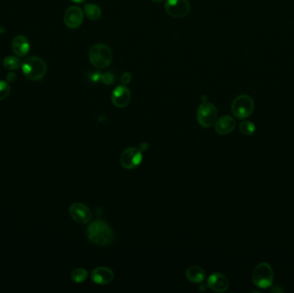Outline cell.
Segmentation results:
<instances>
[{
    "label": "cell",
    "mask_w": 294,
    "mask_h": 293,
    "mask_svg": "<svg viewBox=\"0 0 294 293\" xmlns=\"http://www.w3.org/2000/svg\"><path fill=\"white\" fill-rule=\"evenodd\" d=\"M84 12L85 16L90 20L96 21L101 18L102 11L99 6H96V4L87 3L84 6Z\"/></svg>",
    "instance_id": "obj_17"
},
{
    "label": "cell",
    "mask_w": 294,
    "mask_h": 293,
    "mask_svg": "<svg viewBox=\"0 0 294 293\" xmlns=\"http://www.w3.org/2000/svg\"><path fill=\"white\" fill-rule=\"evenodd\" d=\"M69 213L73 220L77 223L85 224L91 219V212L85 204L76 202L71 205Z\"/></svg>",
    "instance_id": "obj_10"
},
{
    "label": "cell",
    "mask_w": 294,
    "mask_h": 293,
    "mask_svg": "<svg viewBox=\"0 0 294 293\" xmlns=\"http://www.w3.org/2000/svg\"><path fill=\"white\" fill-rule=\"evenodd\" d=\"M252 281L256 287L267 289L274 283V271L269 263L262 262L256 266L252 274Z\"/></svg>",
    "instance_id": "obj_4"
},
{
    "label": "cell",
    "mask_w": 294,
    "mask_h": 293,
    "mask_svg": "<svg viewBox=\"0 0 294 293\" xmlns=\"http://www.w3.org/2000/svg\"><path fill=\"white\" fill-rule=\"evenodd\" d=\"M186 277L193 283H201L205 279L204 270L198 266H191L187 269Z\"/></svg>",
    "instance_id": "obj_16"
},
{
    "label": "cell",
    "mask_w": 294,
    "mask_h": 293,
    "mask_svg": "<svg viewBox=\"0 0 294 293\" xmlns=\"http://www.w3.org/2000/svg\"><path fill=\"white\" fill-rule=\"evenodd\" d=\"M142 152L137 148H128L123 151L121 156V163L123 168L133 169L140 165L142 162Z\"/></svg>",
    "instance_id": "obj_9"
},
{
    "label": "cell",
    "mask_w": 294,
    "mask_h": 293,
    "mask_svg": "<svg viewBox=\"0 0 294 293\" xmlns=\"http://www.w3.org/2000/svg\"><path fill=\"white\" fill-rule=\"evenodd\" d=\"M91 279L96 284H109L114 279V273L108 267H97V268L92 271V273H91Z\"/></svg>",
    "instance_id": "obj_14"
},
{
    "label": "cell",
    "mask_w": 294,
    "mask_h": 293,
    "mask_svg": "<svg viewBox=\"0 0 294 293\" xmlns=\"http://www.w3.org/2000/svg\"><path fill=\"white\" fill-rule=\"evenodd\" d=\"M88 272L87 270L84 268H76L73 270V273L71 274L72 280L75 283H82L87 279Z\"/></svg>",
    "instance_id": "obj_20"
},
{
    "label": "cell",
    "mask_w": 294,
    "mask_h": 293,
    "mask_svg": "<svg viewBox=\"0 0 294 293\" xmlns=\"http://www.w3.org/2000/svg\"><path fill=\"white\" fill-rule=\"evenodd\" d=\"M21 65H22V62L18 58V57H16V56H7V57L4 58L3 66L6 70H18V68H20Z\"/></svg>",
    "instance_id": "obj_18"
},
{
    "label": "cell",
    "mask_w": 294,
    "mask_h": 293,
    "mask_svg": "<svg viewBox=\"0 0 294 293\" xmlns=\"http://www.w3.org/2000/svg\"><path fill=\"white\" fill-rule=\"evenodd\" d=\"M236 128V122L232 117L224 115L215 122V131L219 135H226Z\"/></svg>",
    "instance_id": "obj_15"
},
{
    "label": "cell",
    "mask_w": 294,
    "mask_h": 293,
    "mask_svg": "<svg viewBox=\"0 0 294 293\" xmlns=\"http://www.w3.org/2000/svg\"><path fill=\"white\" fill-rule=\"evenodd\" d=\"M101 81L105 85H111L114 83V75L113 73H108H108H102Z\"/></svg>",
    "instance_id": "obj_22"
},
{
    "label": "cell",
    "mask_w": 294,
    "mask_h": 293,
    "mask_svg": "<svg viewBox=\"0 0 294 293\" xmlns=\"http://www.w3.org/2000/svg\"><path fill=\"white\" fill-rule=\"evenodd\" d=\"M255 109L253 99L248 95H241L236 98L231 104V112L238 119H246L251 116Z\"/></svg>",
    "instance_id": "obj_5"
},
{
    "label": "cell",
    "mask_w": 294,
    "mask_h": 293,
    "mask_svg": "<svg viewBox=\"0 0 294 293\" xmlns=\"http://www.w3.org/2000/svg\"><path fill=\"white\" fill-rule=\"evenodd\" d=\"M71 1H73V3L82 4L84 3L85 0H71Z\"/></svg>",
    "instance_id": "obj_26"
},
{
    "label": "cell",
    "mask_w": 294,
    "mask_h": 293,
    "mask_svg": "<svg viewBox=\"0 0 294 293\" xmlns=\"http://www.w3.org/2000/svg\"><path fill=\"white\" fill-rule=\"evenodd\" d=\"M239 130L245 136H251L256 132V125L250 121H244L239 124Z\"/></svg>",
    "instance_id": "obj_19"
},
{
    "label": "cell",
    "mask_w": 294,
    "mask_h": 293,
    "mask_svg": "<svg viewBox=\"0 0 294 293\" xmlns=\"http://www.w3.org/2000/svg\"><path fill=\"white\" fill-rule=\"evenodd\" d=\"M84 18L85 12L79 6H71L65 12V24L71 29H78L81 26Z\"/></svg>",
    "instance_id": "obj_8"
},
{
    "label": "cell",
    "mask_w": 294,
    "mask_h": 293,
    "mask_svg": "<svg viewBox=\"0 0 294 293\" xmlns=\"http://www.w3.org/2000/svg\"><path fill=\"white\" fill-rule=\"evenodd\" d=\"M21 68L24 75L31 81H39L43 79L47 71L46 62L38 56L27 57L22 62Z\"/></svg>",
    "instance_id": "obj_2"
},
{
    "label": "cell",
    "mask_w": 294,
    "mask_h": 293,
    "mask_svg": "<svg viewBox=\"0 0 294 293\" xmlns=\"http://www.w3.org/2000/svg\"><path fill=\"white\" fill-rule=\"evenodd\" d=\"M88 238L96 245L104 246L110 244L114 238V233L108 223L104 221L97 220L88 227Z\"/></svg>",
    "instance_id": "obj_1"
},
{
    "label": "cell",
    "mask_w": 294,
    "mask_h": 293,
    "mask_svg": "<svg viewBox=\"0 0 294 293\" xmlns=\"http://www.w3.org/2000/svg\"><path fill=\"white\" fill-rule=\"evenodd\" d=\"M218 118V109L210 102H202L197 110V120L201 127L209 128L215 124Z\"/></svg>",
    "instance_id": "obj_6"
},
{
    "label": "cell",
    "mask_w": 294,
    "mask_h": 293,
    "mask_svg": "<svg viewBox=\"0 0 294 293\" xmlns=\"http://www.w3.org/2000/svg\"><path fill=\"white\" fill-rule=\"evenodd\" d=\"M164 9L167 14L175 18L186 17L190 12L189 0H166Z\"/></svg>",
    "instance_id": "obj_7"
},
{
    "label": "cell",
    "mask_w": 294,
    "mask_h": 293,
    "mask_svg": "<svg viewBox=\"0 0 294 293\" xmlns=\"http://www.w3.org/2000/svg\"><path fill=\"white\" fill-rule=\"evenodd\" d=\"M11 86L8 82L0 80V101L7 98L11 93Z\"/></svg>",
    "instance_id": "obj_21"
},
{
    "label": "cell",
    "mask_w": 294,
    "mask_h": 293,
    "mask_svg": "<svg viewBox=\"0 0 294 293\" xmlns=\"http://www.w3.org/2000/svg\"><path fill=\"white\" fill-rule=\"evenodd\" d=\"M101 77H102V73H99V72H92V73H90V75L88 76L90 81L92 82L94 84L101 81Z\"/></svg>",
    "instance_id": "obj_23"
},
{
    "label": "cell",
    "mask_w": 294,
    "mask_h": 293,
    "mask_svg": "<svg viewBox=\"0 0 294 293\" xmlns=\"http://www.w3.org/2000/svg\"><path fill=\"white\" fill-rule=\"evenodd\" d=\"M12 51L16 55L20 58L25 57L30 50L29 39L24 35H17L13 38L12 42Z\"/></svg>",
    "instance_id": "obj_13"
},
{
    "label": "cell",
    "mask_w": 294,
    "mask_h": 293,
    "mask_svg": "<svg viewBox=\"0 0 294 293\" xmlns=\"http://www.w3.org/2000/svg\"><path fill=\"white\" fill-rule=\"evenodd\" d=\"M271 287V291H273V292H277V293H281L284 292V290H283L281 286L280 285H278V284H272L270 286Z\"/></svg>",
    "instance_id": "obj_25"
},
{
    "label": "cell",
    "mask_w": 294,
    "mask_h": 293,
    "mask_svg": "<svg viewBox=\"0 0 294 293\" xmlns=\"http://www.w3.org/2000/svg\"><path fill=\"white\" fill-rule=\"evenodd\" d=\"M89 60L94 67L103 69L108 67L113 61V52L110 47L105 44H96L90 48Z\"/></svg>",
    "instance_id": "obj_3"
},
{
    "label": "cell",
    "mask_w": 294,
    "mask_h": 293,
    "mask_svg": "<svg viewBox=\"0 0 294 293\" xmlns=\"http://www.w3.org/2000/svg\"><path fill=\"white\" fill-rule=\"evenodd\" d=\"M152 2H155V3H160L163 0H152Z\"/></svg>",
    "instance_id": "obj_27"
},
{
    "label": "cell",
    "mask_w": 294,
    "mask_h": 293,
    "mask_svg": "<svg viewBox=\"0 0 294 293\" xmlns=\"http://www.w3.org/2000/svg\"><path fill=\"white\" fill-rule=\"evenodd\" d=\"M112 102L115 107L123 108L127 107L131 101V91L127 85H119L112 92Z\"/></svg>",
    "instance_id": "obj_11"
},
{
    "label": "cell",
    "mask_w": 294,
    "mask_h": 293,
    "mask_svg": "<svg viewBox=\"0 0 294 293\" xmlns=\"http://www.w3.org/2000/svg\"><path fill=\"white\" fill-rule=\"evenodd\" d=\"M132 81V75L130 73H124L121 77V82L124 85H128Z\"/></svg>",
    "instance_id": "obj_24"
},
{
    "label": "cell",
    "mask_w": 294,
    "mask_h": 293,
    "mask_svg": "<svg viewBox=\"0 0 294 293\" xmlns=\"http://www.w3.org/2000/svg\"><path fill=\"white\" fill-rule=\"evenodd\" d=\"M207 284L216 292H224L229 288L227 278L220 273H213L207 279Z\"/></svg>",
    "instance_id": "obj_12"
}]
</instances>
